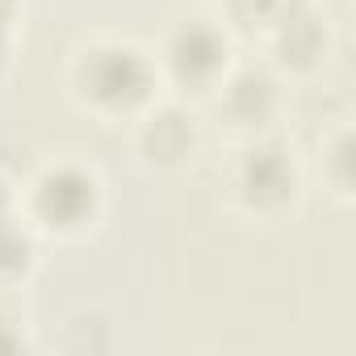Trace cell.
<instances>
[{
  "instance_id": "obj_6",
  "label": "cell",
  "mask_w": 356,
  "mask_h": 356,
  "mask_svg": "<svg viewBox=\"0 0 356 356\" xmlns=\"http://www.w3.org/2000/svg\"><path fill=\"white\" fill-rule=\"evenodd\" d=\"M277 26H281V34H277V55H281V63L310 67V63L323 55L327 34H323V26H318L314 17H306L302 9H298V13H289V17H281Z\"/></svg>"
},
{
  "instance_id": "obj_3",
  "label": "cell",
  "mask_w": 356,
  "mask_h": 356,
  "mask_svg": "<svg viewBox=\"0 0 356 356\" xmlns=\"http://www.w3.org/2000/svg\"><path fill=\"white\" fill-rule=\"evenodd\" d=\"M227 63V38L206 22H185L168 38V67L185 84H210Z\"/></svg>"
},
{
  "instance_id": "obj_4",
  "label": "cell",
  "mask_w": 356,
  "mask_h": 356,
  "mask_svg": "<svg viewBox=\"0 0 356 356\" xmlns=\"http://www.w3.org/2000/svg\"><path fill=\"white\" fill-rule=\"evenodd\" d=\"M239 193L248 206L256 210H273V206H285L293 197V163L281 147L264 143V147H252L239 163Z\"/></svg>"
},
{
  "instance_id": "obj_10",
  "label": "cell",
  "mask_w": 356,
  "mask_h": 356,
  "mask_svg": "<svg viewBox=\"0 0 356 356\" xmlns=\"http://www.w3.org/2000/svg\"><path fill=\"white\" fill-rule=\"evenodd\" d=\"M5 210H9V193H5V185H0V222H5Z\"/></svg>"
},
{
  "instance_id": "obj_2",
  "label": "cell",
  "mask_w": 356,
  "mask_h": 356,
  "mask_svg": "<svg viewBox=\"0 0 356 356\" xmlns=\"http://www.w3.org/2000/svg\"><path fill=\"white\" fill-rule=\"evenodd\" d=\"M34 210L55 231H76L97 210V181L80 168H55L34 189Z\"/></svg>"
},
{
  "instance_id": "obj_5",
  "label": "cell",
  "mask_w": 356,
  "mask_h": 356,
  "mask_svg": "<svg viewBox=\"0 0 356 356\" xmlns=\"http://www.w3.org/2000/svg\"><path fill=\"white\" fill-rule=\"evenodd\" d=\"M197 143V130H193V118H185L181 109H159L147 118L143 126V151L155 159V163H176L185 159Z\"/></svg>"
},
{
  "instance_id": "obj_7",
  "label": "cell",
  "mask_w": 356,
  "mask_h": 356,
  "mask_svg": "<svg viewBox=\"0 0 356 356\" xmlns=\"http://www.w3.org/2000/svg\"><path fill=\"white\" fill-rule=\"evenodd\" d=\"M273 101H277V88H273V80L260 76V72H243V76H235V80L227 84V109H231V118H239V122H260V118L273 109Z\"/></svg>"
},
{
  "instance_id": "obj_1",
  "label": "cell",
  "mask_w": 356,
  "mask_h": 356,
  "mask_svg": "<svg viewBox=\"0 0 356 356\" xmlns=\"http://www.w3.org/2000/svg\"><path fill=\"white\" fill-rule=\"evenodd\" d=\"M76 80L84 88V97L101 109H134L151 97L155 88V67L143 51L134 47H92L80 67Z\"/></svg>"
},
{
  "instance_id": "obj_9",
  "label": "cell",
  "mask_w": 356,
  "mask_h": 356,
  "mask_svg": "<svg viewBox=\"0 0 356 356\" xmlns=\"http://www.w3.org/2000/svg\"><path fill=\"white\" fill-rule=\"evenodd\" d=\"M13 9H17V0H0V34H5V26L13 22Z\"/></svg>"
},
{
  "instance_id": "obj_8",
  "label": "cell",
  "mask_w": 356,
  "mask_h": 356,
  "mask_svg": "<svg viewBox=\"0 0 356 356\" xmlns=\"http://www.w3.org/2000/svg\"><path fill=\"white\" fill-rule=\"evenodd\" d=\"M30 264V239L0 222V277H17Z\"/></svg>"
}]
</instances>
